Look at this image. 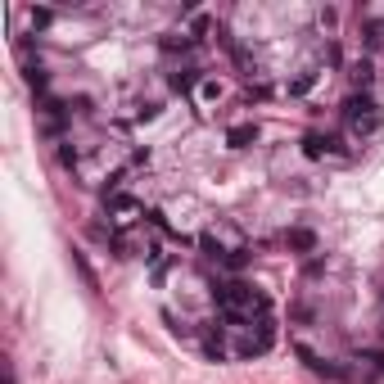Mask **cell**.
Wrapping results in <instances>:
<instances>
[{"instance_id": "1", "label": "cell", "mask_w": 384, "mask_h": 384, "mask_svg": "<svg viewBox=\"0 0 384 384\" xmlns=\"http://www.w3.org/2000/svg\"><path fill=\"white\" fill-rule=\"evenodd\" d=\"M213 298H217V312L230 321V326H253V317H267V312H272L267 294H258V289L244 285V280H226V285H217Z\"/></svg>"}, {"instance_id": "12", "label": "cell", "mask_w": 384, "mask_h": 384, "mask_svg": "<svg viewBox=\"0 0 384 384\" xmlns=\"http://www.w3.org/2000/svg\"><path fill=\"white\" fill-rule=\"evenodd\" d=\"M27 86L45 91V73H41V64H27Z\"/></svg>"}, {"instance_id": "6", "label": "cell", "mask_w": 384, "mask_h": 384, "mask_svg": "<svg viewBox=\"0 0 384 384\" xmlns=\"http://www.w3.org/2000/svg\"><path fill=\"white\" fill-rule=\"evenodd\" d=\"M317 82H321V73H317V68H307V73H298V77H289V95H307V91H312V86H317Z\"/></svg>"}, {"instance_id": "3", "label": "cell", "mask_w": 384, "mask_h": 384, "mask_svg": "<svg viewBox=\"0 0 384 384\" xmlns=\"http://www.w3.org/2000/svg\"><path fill=\"white\" fill-rule=\"evenodd\" d=\"M109 213L118 217V226H127V221L141 217V199H132V195H109Z\"/></svg>"}, {"instance_id": "8", "label": "cell", "mask_w": 384, "mask_h": 384, "mask_svg": "<svg viewBox=\"0 0 384 384\" xmlns=\"http://www.w3.org/2000/svg\"><path fill=\"white\" fill-rule=\"evenodd\" d=\"M371 77H375V64H371V59H357V64H352V86H357V91L371 86Z\"/></svg>"}, {"instance_id": "9", "label": "cell", "mask_w": 384, "mask_h": 384, "mask_svg": "<svg viewBox=\"0 0 384 384\" xmlns=\"http://www.w3.org/2000/svg\"><path fill=\"white\" fill-rule=\"evenodd\" d=\"M285 240H289V249H298V253H307V249H312V244H317V235H312V230H289Z\"/></svg>"}, {"instance_id": "7", "label": "cell", "mask_w": 384, "mask_h": 384, "mask_svg": "<svg viewBox=\"0 0 384 384\" xmlns=\"http://www.w3.org/2000/svg\"><path fill=\"white\" fill-rule=\"evenodd\" d=\"M362 41H366V50H380L384 45V19H371L362 27Z\"/></svg>"}, {"instance_id": "5", "label": "cell", "mask_w": 384, "mask_h": 384, "mask_svg": "<svg viewBox=\"0 0 384 384\" xmlns=\"http://www.w3.org/2000/svg\"><path fill=\"white\" fill-rule=\"evenodd\" d=\"M253 141H258V127H253V122H240V127H230V132H226L230 149H244V145H253Z\"/></svg>"}, {"instance_id": "10", "label": "cell", "mask_w": 384, "mask_h": 384, "mask_svg": "<svg viewBox=\"0 0 384 384\" xmlns=\"http://www.w3.org/2000/svg\"><path fill=\"white\" fill-rule=\"evenodd\" d=\"M73 267H77V276H82V280H86V289H99L95 272H91V267H86V258H82V253H77V249H73Z\"/></svg>"}, {"instance_id": "13", "label": "cell", "mask_w": 384, "mask_h": 384, "mask_svg": "<svg viewBox=\"0 0 384 384\" xmlns=\"http://www.w3.org/2000/svg\"><path fill=\"white\" fill-rule=\"evenodd\" d=\"M27 19H32V27H50V19H55V14H50V10H32Z\"/></svg>"}, {"instance_id": "11", "label": "cell", "mask_w": 384, "mask_h": 384, "mask_svg": "<svg viewBox=\"0 0 384 384\" xmlns=\"http://www.w3.org/2000/svg\"><path fill=\"white\" fill-rule=\"evenodd\" d=\"M199 99H204V104H217V99H221V86L213 82V77H204V82H199Z\"/></svg>"}, {"instance_id": "14", "label": "cell", "mask_w": 384, "mask_h": 384, "mask_svg": "<svg viewBox=\"0 0 384 384\" xmlns=\"http://www.w3.org/2000/svg\"><path fill=\"white\" fill-rule=\"evenodd\" d=\"M136 118H141V122H154V118H158V104H141V109H136Z\"/></svg>"}, {"instance_id": "4", "label": "cell", "mask_w": 384, "mask_h": 384, "mask_svg": "<svg viewBox=\"0 0 384 384\" xmlns=\"http://www.w3.org/2000/svg\"><path fill=\"white\" fill-rule=\"evenodd\" d=\"M199 82H204V73H199V68H181V73H172V91H176V95H190Z\"/></svg>"}, {"instance_id": "2", "label": "cell", "mask_w": 384, "mask_h": 384, "mask_svg": "<svg viewBox=\"0 0 384 384\" xmlns=\"http://www.w3.org/2000/svg\"><path fill=\"white\" fill-rule=\"evenodd\" d=\"M344 127H348V136H357V141L380 136V127H384L380 99H371L366 91H352V95L344 99Z\"/></svg>"}]
</instances>
